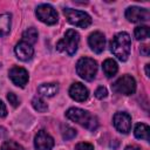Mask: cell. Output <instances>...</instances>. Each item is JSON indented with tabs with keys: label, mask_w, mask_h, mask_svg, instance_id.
<instances>
[{
	"label": "cell",
	"mask_w": 150,
	"mask_h": 150,
	"mask_svg": "<svg viewBox=\"0 0 150 150\" xmlns=\"http://www.w3.org/2000/svg\"><path fill=\"white\" fill-rule=\"evenodd\" d=\"M130 35L125 32H121L112 38L110 42V50L120 61H127L130 54Z\"/></svg>",
	"instance_id": "obj_1"
},
{
	"label": "cell",
	"mask_w": 150,
	"mask_h": 150,
	"mask_svg": "<svg viewBox=\"0 0 150 150\" xmlns=\"http://www.w3.org/2000/svg\"><path fill=\"white\" fill-rule=\"evenodd\" d=\"M67 118H69L73 122H76L77 124L87 128L88 130L94 131L98 127V121L96 116L91 115L90 112L80 109V108H70L66 111Z\"/></svg>",
	"instance_id": "obj_2"
},
{
	"label": "cell",
	"mask_w": 150,
	"mask_h": 150,
	"mask_svg": "<svg viewBox=\"0 0 150 150\" xmlns=\"http://www.w3.org/2000/svg\"><path fill=\"white\" fill-rule=\"evenodd\" d=\"M80 35L74 29H68L62 40H60L56 45V49L59 52H66L69 56H73L79 47Z\"/></svg>",
	"instance_id": "obj_3"
},
{
	"label": "cell",
	"mask_w": 150,
	"mask_h": 150,
	"mask_svg": "<svg viewBox=\"0 0 150 150\" xmlns=\"http://www.w3.org/2000/svg\"><path fill=\"white\" fill-rule=\"evenodd\" d=\"M76 73L86 81H93L97 73V63L90 57H82L76 63Z\"/></svg>",
	"instance_id": "obj_4"
},
{
	"label": "cell",
	"mask_w": 150,
	"mask_h": 150,
	"mask_svg": "<svg viewBox=\"0 0 150 150\" xmlns=\"http://www.w3.org/2000/svg\"><path fill=\"white\" fill-rule=\"evenodd\" d=\"M63 14L66 15L67 20L74 26H77L81 28H87L91 25V18L86 12L73 9V8H64Z\"/></svg>",
	"instance_id": "obj_5"
},
{
	"label": "cell",
	"mask_w": 150,
	"mask_h": 150,
	"mask_svg": "<svg viewBox=\"0 0 150 150\" xmlns=\"http://www.w3.org/2000/svg\"><path fill=\"white\" fill-rule=\"evenodd\" d=\"M112 90L117 94H122V95H132L136 90V81L132 76L130 75H124L122 77H120L118 80H116L112 86H111Z\"/></svg>",
	"instance_id": "obj_6"
},
{
	"label": "cell",
	"mask_w": 150,
	"mask_h": 150,
	"mask_svg": "<svg viewBox=\"0 0 150 150\" xmlns=\"http://www.w3.org/2000/svg\"><path fill=\"white\" fill-rule=\"evenodd\" d=\"M35 14H36L38 19L43 23L54 25L57 22V13L50 5L42 4V5L38 6Z\"/></svg>",
	"instance_id": "obj_7"
},
{
	"label": "cell",
	"mask_w": 150,
	"mask_h": 150,
	"mask_svg": "<svg viewBox=\"0 0 150 150\" xmlns=\"http://www.w3.org/2000/svg\"><path fill=\"white\" fill-rule=\"evenodd\" d=\"M125 18L130 22H146L150 18V13H149V9H146V8L131 6V7L127 8Z\"/></svg>",
	"instance_id": "obj_8"
},
{
	"label": "cell",
	"mask_w": 150,
	"mask_h": 150,
	"mask_svg": "<svg viewBox=\"0 0 150 150\" xmlns=\"http://www.w3.org/2000/svg\"><path fill=\"white\" fill-rule=\"evenodd\" d=\"M114 125L115 128L122 132V134H128L131 129V117L127 112H116L114 115Z\"/></svg>",
	"instance_id": "obj_9"
},
{
	"label": "cell",
	"mask_w": 150,
	"mask_h": 150,
	"mask_svg": "<svg viewBox=\"0 0 150 150\" xmlns=\"http://www.w3.org/2000/svg\"><path fill=\"white\" fill-rule=\"evenodd\" d=\"M8 76L12 82L18 87H25L28 82V71L22 67H13L8 71Z\"/></svg>",
	"instance_id": "obj_10"
},
{
	"label": "cell",
	"mask_w": 150,
	"mask_h": 150,
	"mask_svg": "<svg viewBox=\"0 0 150 150\" xmlns=\"http://www.w3.org/2000/svg\"><path fill=\"white\" fill-rule=\"evenodd\" d=\"M34 145L36 150H52L54 146V139L45 130H40L34 138Z\"/></svg>",
	"instance_id": "obj_11"
},
{
	"label": "cell",
	"mask_w": 150,
	"mask_h": 150,
	"mask_svg": "<svg viewBox=\"0 0 150 150\" xmlns=\"http://www.w3.org/2000/svg\"><path fill=\"white\" fill-rule=\"evenodd\" d=\"M88 43L89 47L91 48L93 52L100 54L104 50L105 47V38L101 32H94L89 35L88 38Z\"/></svg>",
	"instance_id": "obj_12"
},
{
	"label": "cell",
	"mask_w": 150,
	"mask_h": 150,
	"mask_svg": "<svg viewBox=\"0 0 150 150\" xmlns=\"http://www.w3.org/2000/svg\"><path fill=\"white\" fill-rule=\"evenodd\" d=\"M69 95L73 100L77 101V102H84L89 96V91L82 83L75 82L69 88Z\"/></svg>",
	"instance_id": "obj_13"
},
{
	"label": "cell",
	"mask_w": 150,
	"mask_h": 150,
	"mask_svg": "<svg viewBox=\"0 0 150 150\" xmlns=\"http://www.w3.org/2000/svg\"><path fill=\"white\" fill-rule=\"evenodd\" d=\"M14 50H15V54H16L18 59H20L21 61H28V60H30L33 57V54H34V49H33L32 45L28 43V42H26V41L19 42L15 46Z\"/></svg>",
	"instance_id": "obj_14"
},
{
	"label": "cell",
	"mask_w": 150,
	"mask_h": 150,
	"mask_svg": "<svg viewBox=\"0 0 150 150\" xmlns=\"http://www.w3.org/2000/svg\"><path fill=\"white\" fill-rule=\"evenodd\" d=\"M59 91V86L57 83H43L39 87V93L42 96L52 97Z\"/></svg>",
	"instance_id": "obj_15"
},
{
	"label": "cell",
	"mask_w": 150,
	"mask_h": 150,
	"mask_svg": "<svg viewBox=\"0 0 150 150\" xmlns=\"http://www.w3.org/2000/svg\"><path fill=\"white\" fill-rule=\"evenodd\" d=\"M102 68H103V71H104L107 77H112L118 70V66H117L116 61L112 60V59H107L103 62Z\"/></svg>",
	"instance_id": "obj_16"
},
{
	"label": "cell",
	"mask_w": 150,
	"mask_h": 150,
	"mask_svg": "<svg viewBox=\"0 0 150 150\" xmlns=\"http://www.w3.org/2000/svg\"><path fill=\"white\" fill-rule=\"evenodd\" d=\"M11 30V14L5 13L0 15V38L6 36Z\"/></svg>",
	"instance_id": "obj_17"
},
{
	"label": "cell",
	"mask_w": 150,
	"mask_h": 150,
	"mask_svg": "<svg viewBox=\"0 0 150 150\" xmlns=\"http://www.w3.org/2000/svg\"><path fill=\"white\" fill-rule=\"evenodd\" d=\"M135 137L138 139H144V141H149V127L144 123H138L135 127Z\"/></svg>",
	"instance_id": "obj_18"
},
{
	"label": "cell",
	"mask_w": 150,
	"mask_h": 150,
	"mask_svg": "<svg viewBox=\"0 0 150 150\" xmlns=\"http://www.w3.org/2000/svg\"><path fill=\"white\" fill-rule=\"evenodd\" d=\"M22 41H26L30 45L35 43L38 41V30L34 28V27H30V28H27L23 33H22Z\"/></svg>",
	"instance_id": "obj_19"
},
{
	"label": "cell",
	"mask_w": 150,
	"mask_h": 150,
	"mask_svg": "<svg viewBox=\"0 0 150 150\" xmlns=\"http://www.w3.org/2000/svg\"><path fill=\"white\" fill-rule=\"evenodd\" d=\"M32 104H33V108H34L36 111H39V112H45V111H47V109H48L47 103H46L41 97H39V96H35V97L32 100Z\"/></svg>",
	"instance_id": "obj_20"
},
{
	"label": "cell",
	"mask_w": 150,
	"mask_h": 150,
	"mask_svg": "<svg viewBox=\"0 0 150 150\" xmlns=\"http://www.w3.org/2000/svg\"><path fill=\"white\" fill-rule=\"evenodd\" d=\"M134 34L137 40H144L149 36V27L148 26H138L135 28Z\"/></svg>",
	"instance_id": "obj_21"
},
{
	"label": "cell",
	"mask_w": 150,
	"mask_h": 150,
	"mask_svg": "<svg viewBox=\"0 0 150 150\" xmlns=\"http://www.w3.org/2000/svg\"><path fill=\"white\" fill-rule=\"evenodd\" d=\"M0 150H23V148L14 141H6L2 143Z\"/></svg>",
	"instance_id": "obj_22"
},
{
	"label": "cell",
	"mask_w": 150,
	"mask_h": 150,
	"mask_svg": "<svg viewBox=\"0 0 150 150\" xmlns=\"http://www.w3.org/2000/svg\"><path fill=\"white\" fill-rule=\"evenodd\" d=\"M76 136V130L69 125H62V137L63 139H71Z\"/></svg>",
	"instance_id": "obj_23"
},
{
	"label": "cell",
	"mask_w": 150,
	"mask_h": 150,
	"mask_svg": "<svg viewBox=\"0 0 150 150\" xmlns=\"http://www.w3.org/2000/svg\"><path fill=\"white\" fill-rule=\"evenodd\" d=\"M107 95H108V91H107V89L104 88V87H98L96 90H95V97L96 98H98V100H102V98H104V97H107Z\"/></svg>",
	"instance_id": "obj_24"
},
{
	"label": "cell",
	"mask_w": 150,
	"mask_h": 150,
	"mask_svg": "<svg viewBox=\"0 0 150 150\" xmlns=\"http://www.w3.org/2000/svg\"><path fill=\"white\" fill-rule=\"evenodd\" d=\"M7 100L9 101V103L13 107H18L19 105V98L16 97V95L14 93H8L7 94Z\"/></svg>",
	"instance_id": "obj_25"
},
{
	"label": "cell",
	"mask_w": 150,
	"mask_h": 150,
	"mask_svg": "<svg viewBox=\"0 0 150 150\" xmlns=\"http://www.w3.org/2000/svg\"><path fill=\"white\" fill-rule=\"evenodd\" d=\"M75 150H94V146H93L90 143H86V142H82V143H79V144H76V146H75Z\"/></svg>",
	"instance_id": "obj_26"
},
{
	"label": "cell",
	"mask_w": 150,
	"mask_h": 150,
	"mask_svg": "<svg viewBox=\"0 0 150 150\" xmlns=\"http://www.w3.org/2000/svg\"><path fill=\"white\" fill-rule=\"evenodd\" d=\"M7 115V109H6V105L5 103L0 100V117H5Z\"/></svg>",
	"instance_id": "obj_27"
},
{
	"label": "cell",
	"mask_w": 150,
	"mask_h": 150,
	"mask_svg": "<svg viewBox=\"0 0 150 150\" xmlns=\"http://www.w3.org/2000/svg\"><path fill=\"white\" fill-rule=\"evenodd\" d=\"M141 53L144 55V56H148L149 55V47L146 45H142L141 46Z\"/></svg>",
	"instance_id": "obj_28"
},
{
	"label": "cell",
	"mask_w": 150,
	"mask_h": 150,
	"mask_svg": "<svg viewBox=\"0 0 150 150\" xmlns=\"http://www.w3.org/2000/svg\"><path fill=\"white\" fill-rule=\"evenodd\" d=\"M125 150H141V149L138 146H136V145H129V146L125 148Z\"/></svg>",
	"instance_id": "obj_29"
},
{
	"label": "cell",
	"mask_w": 150,
	"mask_h": 150,
	"mask_svg": "<svg viewBox=\"0 0 150 150\" xmlns=\"http://www.w3.org/2000/svg\"><path fill=\"white\" fill-rule=\"evenodd\" d=\"M145 74L146 76H149V64H145Z\"/></svg>",
	"instance_id": "obj_30"
}]
</instances>
